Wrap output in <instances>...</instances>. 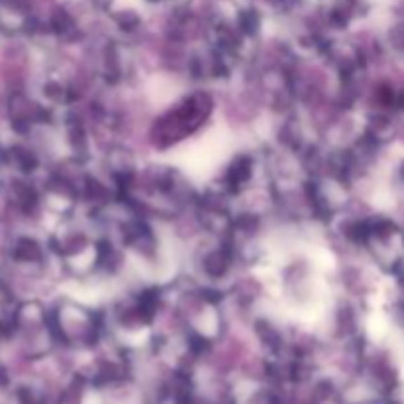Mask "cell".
<instances>
[]
</instances>
